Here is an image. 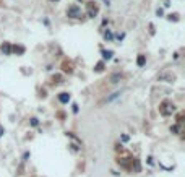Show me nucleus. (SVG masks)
I'll return each mask as SVG.
<instances>
[{
  "mask_svg": "<svg viewBox=\"0 0 185 177\" xmlns=\"http://www.w3.org/2000/svg\"><path fill=\"white\" fill-rule=\"evenodd\" d=\"M159 112L162 114V116H170V114H174L175 112V106L170 101H164V102H161Z\"/></svg>",
  "mask_w": 185,
  "mask_h": 177,
  "instance_id": "nucleus-1",
  "label": "nucleus"
},
{
  "mask_svg": "<svg viewBox=\"0 0 185 177\" xmlns=\"http://www.w3.org/2000/svg\"><path fill=\"white\" fill-rule=\"evenodd\" d=\"M67 15L70 16V18H80V16H81V10H80V7L71 5L70 8L67 10Z\"/></svg>",
  "mask_w": 185,
  "mask_h": 177,
  "instance_id": "nucleus-2",
  "label": "nucleus"
},
{
  "mask_svg": "<svg viewBox=\"0 0 185 177\" xmlns=\"http://www.w3.org/2000/svg\"><path fill=\"white\" fill-rule=\"evenodd\" d=\"M158 78H159V81H162V80H169V83H172V81L175 80V76H174V75H170V73H162V75H159Z\"/></svg>",
  "mask_w": 185,
  "mask_h": 177,
  "instance_id": "nucleus-3",
  "label": "nucleus"
},
{
  "mask_svg": "<svg viewBox=\"0 0 185 177\" xmlns=\"http://www.w3.org/2000/svg\"><path fill=\"white\" fill-rule=\"evenodd\" d=\"M2 52H3L5 55H10L11 54V46L8 42H3V44H2Z\"/></svg>",
  "mask_w": 185,
  "mask_h": 177,
  "instance_id": "nucleus-4",
  "label": "nucleus"
},
{
  "mask_svg": "<svg viewBox=\"0 0 185 177\" xmlns=\"http://www.w3.org/2000/svg\"><path fill=\"white\" fill-rule=\"evenodd\" d=\"M59 101L63 102V104H65V102H68V101H70V94H68V93H60Z\"/></svg>",
  "mask_w": 185,
  "mask_h": 177,
  "instance_id": "nucleus-5",
  "label": "nucleus"
},
{
  "mask_svg": "<svg viewBox=\"0 0 185 177\" xmlns=\"http://www.w3.org/2000/svg\"><path fill=\"white\" fill-rule=\"evenodd\" d=\"M132 167H135V172H140V161H138V159H133V161H132Z\"/></svg>",
  "mask_w": 185,
  "mask_h": 177,
  "instance_id": "nucleus-6",
  "label": "nucleus"
},
{
  "mask_svg": "<svg viewBox=\"0 0 185 177\" xmlns=\"http://www.w3.org/2000/svg\"><path fill=\"white\" fill-rule=\"evenodd\" d=\"M11 51L15 52V54H23V52H25V47H23V46H15Z\"/></svg>",
  "mask_w": 185,
  "mask_h": 177,
  "instance_id": "nucleus-7",
  "label": "nucleus"
},
{
  "mask_svg": "<svg viewBox=\"0 0 185 177\" xmlns=\"http://www.w3.org/2000/svg\"><path fill=\"white\" fill-rule=\"evenodd\" d=\"M112 54H114L112 51H102V57H104V59H110Z\"/></svg>",
  "mask_w": 185,
  "mask_h": 177,
  "instance_id": "nucleus-8",
  "label": "nucleus"
},
{
  "mask_svg": "<svg viewBox=\"0 0 185 177\" xmlns=\"http://www.w3.org/2000/svg\"><path fill=\"white\" fill-rule=\"evenodd\" d=\"M136 63H138L140 67L145 65V55H138V60H136Z\"/></svg>",
  "mask_w": 185,
  "mask_h": 177,
  "instance_id": "nucleus-9",
  "label": "nucleus"
},
{
  "mask_svg": "<svg viewBox=\"0 0 185 177\" xmlns=\"http://www.w3.org/2000/svg\"><path fill=\"white\" fill-rule=\"evenodd\" d=\"M94 70H96V71H102V70H104V63H102V62H99V63L96 65Z\"/></svg>",
  "mask_w": 185,
  "mask_h": 177,
  "instance_id": "nucleus-10",
  "label": "nucleus"
},
{
  "mask_svg": "<svg viewBox=\"0 0 185 177\" xmlns=\"http://www.w3.org/2000/svg\"><path fill=\"white\" fill-rule=\"evenodd\" d=\"M96 13H98V10H96V8H93V7H91L89 11H88V15H89V16H94Z\"/></svg>",
  "mask_w": 185,
  "mask_h": 177,
  "instance_id": "nucleus-11",
  "label": "nucleus"
},
{
  "mask_svg": "<svg viewBox=\"0 0 185 177\" xmlns=\"http://www.w3.org/2000/svg\"><path fill=\"white\" fill-rule=\"evenodd\" d=\"M119 164H122L124 167H128V166H130V164H128V161H125V159H122V161L119 159Z\"/></svg>",
  "mask_w": 185,
  "mask_h": 177,
  "instance_id": "nucleus-12",
  "label": "nucleus"
},
{
  "mask_svg": "<svg viewBox=\"0 0 185 177\" xmlns=\"http://www.w3.org/2000/svg\"><path fill=\"white\" fill-rule=\"evenodd\" d=\"M122 78V75H114L112 76V83H117V80H120Z\"/></svg>",
  "mask_w": 185,
  "mask_h": 177,
  "instance_id": "nucleus-13",
  "label": "nucleus"
},
{
  "mask_svg": "<svg viewBox=\"0 0 185 177\" xmlns=\"http://www.w3.org/2000/svg\"><path fill=\"white\" fill-rule=\"evenodd\" d=\"M104 37H106V39H112V33L106 31V33H104Z\"/></svg>",
  "mask_w": 185,
  "mask_h": 177,
  "instance_id": "nucleus-14",
  "label": "nucleus"
},
{
  "mask_svg": "<svg viewBox=\"0 0 185 177\" xmlns=\"http://www.w3.org/2000/svg\"><path fill=\"white\" fill-rule=\"evenodd\" d=\"M170 132H174V133H179V125H174L170 128Z\"/></svg>",
  "mask_w": 185,
  "mask_h": 177,
  "instance_id": "nucleus-15",
  "label": "nucleus"
},
{
  "mask_svg": "<svg viewBox=\"0 0 185 177\" xmlns=\"http://www.w3.org/2000/svg\"><path fill=\"white\" fill-rule=\"evenodd\" d=\"M31 124L33 125H37V119H31Z\"/></svg>",
  "mask_w": 185,
  "mask_h": 177,
  "instance_id": "nucleus-16",
  "label": "nucleus"
},
{
  "mask_svg": "<svg viewBox=\"0 0 185 177\" xmlns=\"http://www.w3.org/2000/svg\"><path fill=\"white\" fill-rule=\"evenodd\" d=\"M52 2H59V0H52Z\"/></svg>",
  "mask_w": 185,
  "mask_h": 177,
  "instance_id": "nucleus-17",
  "label": "nucleus"
}]
</instances>
